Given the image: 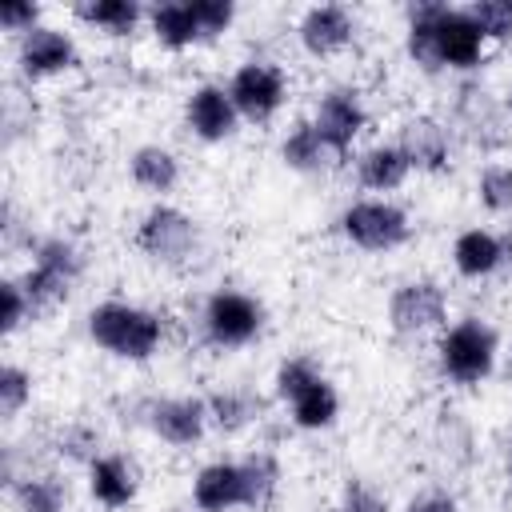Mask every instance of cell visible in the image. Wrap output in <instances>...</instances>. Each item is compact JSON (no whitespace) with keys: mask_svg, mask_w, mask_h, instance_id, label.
<instances>
[{"mask_svg":"<svg viewBox=\"0 0 512 512\" xmlns=\"http://www.w3.org/2000/svg\"><path fill=\"white\" fill-rule=\"evenodd\" d=\"M88 336L96 348H104L116 360H152L168 336V324L160 312L128 300H104L88 312Z\"/></svg>","mask_w":512,"mask_h":512,"instance_id":"6da1fadb","label":"cell"},{"mask_svg":"<svg viewBox=\"0 0 512 512\" xmlns=\"http://www.w3.org/2000/svg\"><path fill=\"white\" fill-rule=\"evenodd\" d=\"M496 356H500V340L492 324H484L480 316H464L436 336V368L448 384L472 388L488 380L496 368Z\"/></svg>","mask_w":512,"mask_h":512,"instance_id":"7a4b0ae2","label":"cell"},{"mask_svg":"<svg viewBox=\"0 0 512 512\" xmlns=\"http://www.w3.org/2000/svg\"><path fill=\"white\" fill-rule=\"evenodd\" d=\"M340 232H344L348 244H356L364 252H392V248L408 244L412 216L396 200L368 196V200H352L340 212Z\"/></svg>","mask_w":512,"mask_h":512,"instance_id":"3957f363","label":"cell"},{"mask_svg":"<svg viewBox=\"0 0 512 512\" xmlns=\"http://www.w3.org/2000/svg\"><path fill=\"white\" fill-rule=\"evenodd\" d=\"M200 328L212 348H244L264 332V304L240 288H216L200 308Z\"/></svg>","mask_w":512,"mask_h":512,"instance_id":"277c9868","label":"cell"},{"mask_svg":"<svg viewBox=\"0 0 512 512\" xmlns=\"http://www.w3.org/2000/svg\"><path fill=\"white\" fill-rule=\"evenodd\" d=\"M196 240H200L196 220H192L184 208L164 204V200L152 204V208L140 216V224H136V248H140L148 260L168 264V268L188 264L192 252H196Z\"/></svg>","mask_w":512,"mask_h":512,"instance_id":"5b68a950","label":"cell"},{"mask_svg":"<svg viewBox=\"0 0 512 512\" xmlns=\"http://www.w3.org/2000/svg\"><path fill=\"white\" fill-rule=\"evenodd\" d=\"M228 96H232L240 120L268 124L288 100V76L272 60H244L228 80Z\"/></svg>","mask_w":512,"mask_h":512,"instance_id":"8992f818","label":"cell"},{"mask_svg":"<svg viewBox=\"0 0 512 512\" xmlns=\"http://www.w3.org/2000/svg\"><path fill=\"white\" fill-rule=\"evenodd\" d=\"M388 324L400 336H428L448 328V296L436 280L416 276L392 288L388 296Z\"/></svg>","mask_w":512,"mask_h":512,"instance_id":"52a82bcc","label":"cell"},{"mask_svg":"<svg viewBox=\"0 0 512 512\" xmlns=\"http://www.w3.org/2000/svg\"><path fill=\"white\" fill-rule=\"evenodd\" d=\"M140 416H144V428L172 448H192L212 428L204 396H156L144 404Z\"/></svg>","mask_w":512,"mask_h":512,"instance_id":"ba28073f","label":"cell"},{"mask_svg":"<svg viewBox=\"0 0 512 512\" xmlns=\"http://www.w3.org/2000/svg\"><path fill=\"white\" fill-rule=\"evenodd\" d=\"M312 128L324 136L328 148H336L340 156H348V148L360 140V132L368 128V108H364V96L348 84H336L328 92H320L316 108H312Z\"/></svg>","mask_w":512,"mask_h":512,"instance_id":"9c48e42d","label":"cell"},{"mask_svg":"<svg viewBox=\"0 0 512 512\" xmlns=\"http://www.w3.org/2000/svg\"><path fill=\"white\" fill-rule=\"evenodd\" d=\"M16 64L28 80H48V76L72 72L80 64V48L64 28L36 24L32 32H24L16 40Z\"/></svg>","mask_w":512,"mask_h":512,"instance_id":"30bf717a","label":"cell"},{"mask_svg":"<svg viewBox=\"0 0 512 512\" xmlns=\"http://www.w3.org/2000/svg\"><path fill=\"white\" fill-rule=\"evenodd\" d=\"M184 124L204 144H224L240 128V112L228 96V84H196L184 100Z\"/></svg>","mask_w":512,"mask_h":512,"instance_id":"8fae6325","label":"cell"},{"mask_svg":"<svg viewBox=\"0 0 512 512\" xmlns=\"http://www.w3.org/2000/svg\"><path fill=\"white\" fill-rule=\"evenodd\" d=\"M296 40L308 56L328 60L340 56L352 40H356V16L344 4H312L304 8V16L296 20Z\"/></svg>","mask_w":512,"mask_h":512,"instance_id":"7c38bea8","label":"cell"},{"mask_svg":"<svg viewBox=\"0 0 512 512\" xmlns=\"http://www.w3.org/2000/svg\"><path fill=\"white\" fill-rule=\"evenodd\" d=\"M396 148L404 152V160L412 164V172H444L448 160H452V136L428 112H416V116L400 120Z\"/></svg>","mask_w":512,"mask_h":512,"instance_id":"4fadbf2b","label":"cell"},{"mask_svg":"<svg viewBox=\"0 0 512 512\" xmlns=\"http://www.w3.org/2000/svg\"><path fill=\"white\" fill-rule=\"evenodd\" d=\"M436 40H440L444 72H472L488 48V40L476 28V20L468 16V8H452V4H444L440 20H436Z\"/></svg>","mask_w":512,"mask_h":512,"instance_id":"5bb4252c","label":"cell"},{"mask_svg":"<svg viewBox=\"0 0 512 512\" xmlns=\"http://www.w3.org/2000/svg\"><path fill=\"white\" fill-rule=\"evenodd\" d=\"M192 504L200 512H232L248 508V484L240 460H212L192 476Z\"/></svg>","mask_w":512,"mask_h":512,"instance_id":"9a60e30c","label":"cell"},{"mask_svg":"<svg viewBox=\"0 0 512 512\" xmlns=\"http://www.w3.org/2000/svg\"><path fill=\"white\" fill-rule=\"evenodd\" d=\"M136 492H140V472H136V464H132L128 456H120V452H100V456L88 464V496H92L100 508H108V512L128 508V504L136 500Z\"/></svg>","mask_w":512,"mask_h":512,"instance_id":"2e32d148","label":"cell"},{"mask_svg":"<svg viewBox=\"0 0 512 512\" xmlns=\"http://www.w3.org/2000/svg\"><path fill=\"white\" fill-rule=\"evenodd\" d=\"M452 264L464 280H488L508 264V240L492 228H464L452 244Z\"/></svg>","mask_w":512,"mask_h":512,"instance_id":"e0dca14e","label":"cell"},{"mask_svg":"<svg viewBox=\"0 0 512 512\" xmlns=\"http://www.w3.org/2000/svg\"><path fill=\"white\" fill-rule=\"evenodd\" d=\"M280 160H284V168H292V172H300V176H324V172H332L344 156L324 144V136L312 128V120H296V124L284 132V140H280Z\"/></svg>","mask_w":512,"mask_h":512,"instance_id":"ac0fdd59","label":"cell"},{"mask_svg":"<svg viewBox=\"0 0 512 512\" xmlns=\"http://www.w3.org/2000/svg\"><path fill=\"white\" fill-rule=\"evenodd\" d=\"M444 12V0H420L408 4V28H404V52L420 72H444L440 64V40H436V20Z\"/></svg>","mask_w":512,"mask_h":512,"instance_id":"d6986e66","label":"cell"},{"mask_svg":"<svg viewBox=\"0 0 512 512\" xmlns=\"http://www.w3.org/2000/svg\"><path fill=\"white\" fill-rule=\"evenodd\" d=\"M408 172H412V164L404 160L396 140H376L356 156V180L368 192H392L408 180Z\"/></svg>","mask_w":512,"mask_h":512,"instance_id":"ffe728a7","label":"cell"},{"mask_svg":"<svg viewBox=\"0 0 512 512\" xmlns=\"http://www.w3.org/2000/svg\"><path fill=\"white\" fill-rule=\"evenodd\" d=\"M128 176H132L136 188H144L152 196H164V192H172L180 184V160L164 144H140L128 156Z\"/></svg>","mask_w":512,"mask_h":512,"instance_id":"44dd1931","label":"cell"},{"mask_svg":"<svg viewBox=\"0 0 512 512\" xmlns=\"http://www.w3.org/2000/svg\"><path fill=\"white\" fill-rule=\"evenodd\" d=\"M288 416H292V424H296L300 432H324V428H332L336 416H340V392L332 388L328 376H320V380H312L308 388H300V392L288 400Z\"/></svg>","mask_w":512,"mask_h":512,"instance_id":"7402d4cb","label":"cell"},{"mask_svg":"<svg viewBox=\"0 0 512 512\" xmlns=\"http://www.w3.org/2000/svg\"><path fill=\"white\" fill-rule=\"evenodd\" d=\"M148 32L168 52H184V48L200 44V28L192 20V4L188 0H160V4H152L148 8Z\"/></svg>","mask_w":512,"mask_h":512,"instance_id":"603a6c76","label":"cell"},{"mask_svg":"<svg viewBox=\"0 0 512 512\" xmlns=\"http://www.w3.org/2000/svg\"><path fill=\"white\" fill-rule=\"evenodd\" d=\"M204 404H208V424L224 436H236L260 420V396H252L248 388H216L204 396Z\"/></svg>","mask_w":512,"mask_h":512,"instance_id":"cb8c5ba5","label":"cell"},{"mask_svg":"<svg viewBox=\"0 0 512 512\" xmlns=\"http://www.w3.org/2000/svg\"><path fill=\"white\" fill-rule=\"evenodd\" d=\"M16 512H64L68 508V488L56 472H24L16 484H8Z\"/></svg>","mask_w":512,"mask_h":512,"instance_id":"d4e9b609","label":"cell"},{"mask_svg":"<svg viewBox=\"0 0 512 512\" xmlns=\"http://www.w3.org/2000/svg\"><path fill=\"white\" fill-rule=\"evenodd\" d=\"M72 16L108 36H128L136 32L140 20H148V12L136 0H84V4H72Z\"/></svg>","mask_w":512,"mask_h":512,"instance_id":"484cf974","label":"cell"},{"mask_svg":"<svg viewBox=\"0 0 512 512\" xmlns=\"http://www.w3.org/2000/svg\"><path fill=\"white\" fill-rule=\"evenodd\" d=\"M20 284H24V292H28L32 316L56 312L60 304H68V296H72V288H76V280L60 276V272H48V268H40V264H28V272L20 276Z\"/></svg>","mask_w":512,"mask_h":512,"instance_id":"4316f807","label":"cell"},{"mask_svg":"<svg viewBox=\"0 0 512 512\" xmlns=\"http://www.w3.org/2000/svg\"><path fill=\"white\" fill-rule=\"evenodd\" d=\"M240 468H244V484H248V508H264L280 488V460L268 448H256L240 460Z\"/></svg>","mask_w":512,"mask_h":512,"instance_id":"83f0119b","label":"cell"},{"mask_svg":"<svg viewBox=\"0 0 512 512\" xmlns=\"http://www.w3.org/2000/svg\"><path fill=\"white\" fill-rule=\"evenodd\" d=\"M476 200L492 216H512V164L492 160L476 176Z\"/></svg>","mask_w":512,"mask_h":512,"instance_id":"f1b7e54d","label":"cell"},{"mask_svg":"<svg viewBox=\"0 0 512 512\" xmlns=\"http://www.w3.org/2000/svg\"><path fill=\"white\" fill-rule=\"evenodd\" d=\"M32 264H40V268H48V272H60V276H68V280H80V272H84L80 248H76L72 240H64V236H44V240H36V244H32Z\"/></svg>","mask_w":512,"mask_h":512,"instance_id":"f546056e","label":"cell"},{"mask_svg":"<svg viewBox=\"0 0 512 512\" xmlns=\"http://www.w3.org/2000/svg\"><path fill=\"white\" fill-rule=\"evenodd\" d=\"M320 376H324V372H320V364H316L312 356H304V352H300V356L280 360V368H276V376H272V392L288 404L300 388H308V384H312V380H320Z\"/></svg>","mask_w":512,"mask_h":512,"instance_id":"4dcf8cb0","label":"cell"},{"mask_svg":"<svg viewBox=\"0 0 512 512\" xmlns=\"http://www.w3.org/2000/svg\"><path fill=\"white\" fill-rule=\"evenodd\" d=\"M28 404H32V372L20 368V364H4L0 368V412H4V420H16Z\"/></svg>","mask_w":512,"mask_h":512,"instance_id":"1f68e13d","label":"cell"},{"mask_svg":"<svg viewBox=\"0 0 512 512\" xmlns=\"http://www.w3.org/2000/svg\"><path fill=\"white\" fill-rule=\"evenodd\" d=\"M468 16L484 32V40H508L512 36V0H472Z\"/></svg>","mask_w":512,"mask_h":512,"instance_id":"d6a6232c","label":"cell"},{"mask_svg":"<svg viewBox=\"0 0 512 512\" xmlns=\"http://www.w3.org/2000/svg\"><path fill=\"white\" fill-rule=\"evenodd\" d=\"M332 512H388V496L364 480V476H348L340 496H336V508Z\"/></svg>","mask_w":512,"mask_h":512,"instance_id":"836d02e7","label":"cell"},{"mask_svg":"<svg viewBox=\"0 0 512 512\" xmlns=\"http://www.w3.org/2000/svg\"><path fill=\"white\" fill-rule=\"evenodd\" d=\"M32 320V304H28V292L20 280H0V332L4 336H16L24 324Z\"/></svg>","mask_w":512,"mask_h":512,"instance_id":"e575fe53","label":"cell"},{"mask_svg":"<svg viewBox=\"0 0 512 512\" xmlns=\"http://www.w3.org/2000/svg\"><path fill=\"white\" fill-rule=\"evenodd\" d=\"M192 20L200 28V40H216L236 24V4L232 0H188Z\"/></svg>","mask_w":512,"mask_h":512,"instance_id":"d590c367","label":"cell"},{"mask_svg":"<svg viewBox=\"0 0 512 512\" xmlns=\"http://www.w3.org/2000/svg\"><path fill=\"white\" fill-rule=\"evenodd\" d=\"M52 448H56V456H64V460H84V464H92L100 452V436L92 432V428H84V424H68V428H60L56 432V440H52Z\"/></svg>","mask_w":512,"mask_h":512,"instance_id":"8d00e7d4","label":"cell"},{"mask_svg":"<svg viewBox=\"0 0 512 512\" xmlns=\"http://www.w3.org/2000/svg\"><path fill=\"white\" fill-rule=\"evenodd\" d=\"M40 12H44V8L32 4V0H4V4H0V28L24 36V32H32V28L40 24Z\"/></svg>","mask_w":512,"mask_h":512,"instance_id":"74e56055","label":"cell"},{"mask_svg":"<svg viewBox=\"0 0 512 512\" xmlns=\"http://www.w3.org/2000/svg\"><path fill=\"white\" fill-rule=\"evenodd\" d=\"M404 512H460V504L448 488H420L416 496L404 500Z\"/></svg>","mask_w":512,"mask_h":512,"instance_id":"f35d334b","label":"cell"},{"mask_svg":"<svg viewBox=\"0 0 512 512\" xmlns=\"http://www.w3.org/2000/svg\"><path fill=\"white\" fill-rule=\"evenodd\" d=\"M504 104H508V112H512V88H508V100H504Z\"/></svg>","mask_w":512,"mask_h":512,"instance_id":"ab89813d","label":"cell"},{"mask_svg":"<svg viewBox=\"0 0 512 512\" xmlns=\"http://www.w3.org/2000/svg\"><path fill=\"white\" fill-rule=\"evenodd\" d=\"M508 368H512V344H508Z\"/></svg>","mask_w":512,"mask_h":512,"instance_id":"60d3db41","label":"cell"}]
</instances>
